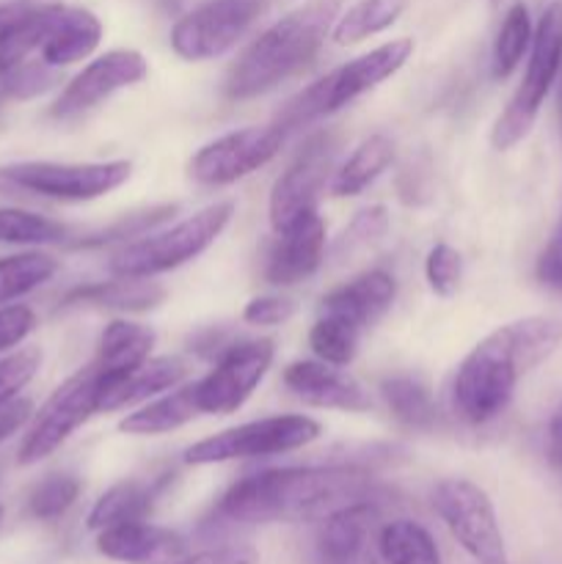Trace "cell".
Instances as JSON below:
<instances>
[{"label": "cell", "mask_w": 562, "mask_h": 564, "mask_svg": "<svg viewBox=\"0 0 562 564\" xmlns=\"http://www.w3.org/2000/svg\"><path fill=\"white\" fill-rule=\"evenodd\" d=\"M562 347V319L523 317L501 325L472 347L452 378V411L483 427L510 408L523 375Z\"/></svg>", "instance_id": "obj_1"}, {"label": "cell", "mask_w": 562, "mask_h": 564, "mask_svg": "<svg viewBox=\"0 0 562 564\" xmlns=\"http://www.w3.org/2000/svg\"><path fill=\"white\" fill-rule=\"evenodd\" d=\"M375 501V482L356 466L270 468L231 485L218 518L231 523L325 521L345 507Z\"/></svg>", "instance_id": "obj_2"}, {"label": "cell", "mask_w": 562, "mask_h": 564, "mask_svg": "<svg viewBox=\"0 0 562 564\" xmlns=\"http://www.w3.org/2000/svg\"><path fill=\"white\" fill-rule=\"evenodd\" d=\"M339 11L342 0H309L306 6L273 22L231 64L224 80L226 97L237 102L262 97L306 69L331 36Z\"/></svg>", "instance_id": "obj_3"}, {"label": "cell", "mask_w": 562, "mask_h": 564, "mask_svg": "<svg viewBox=\"0 0 562 564\" xmlns=\"http://www.w3.org/2000/svg\"><path fill=\"white\" fill-rule=\"evenodd\" d=\"M397 297V284L386 270H367L345 281L320 301L317 319L309 330L314 356L334 367H347L358 356L361 336L383 319Z\"/></svg>", "instance_id": "obj_4"}, {"label": "cell", "mask_w": 562, "mask_h": 564, "mask_svg": "<svg viewBox=\"0 0 562 564\" xmlns=\"http://www.w3.org/2000/svg\"><path fill=\"white\" fill-rule=\"evenodd\" d=\"M411 55L413 39H391V42L380 44V47L347 61L339 69L328 72V75L320 77L317 83L303 88L298 97H292L290 102L284 105V110H281L275 121L290 132L295 130V127L309 124V121L336 113V110H342L345 105L356 102L358 97H364L367 91L378 88L380 83H386L389 77H395L397 72L408 64Z\"/></svg>", "instance_id": "obj_5"}, {"label": "cell", "mask_w": 562, "mask_h": 564, "mask_svg": "<svg viewBox=\"0 0 562 564\" xmlns=\"http://www.w3.org/2000/svg\"><path fill=\"white\" fill-rule=\"evenodd\" d=\"M527 72H523L521 83H518L516 94L510 97L507 108L501 110L496 119L494 130H490V143L496 152H510L516 149L523 138L532 132L534 121H538L540 108H543L545 97L554 88L556 77L562 69V3L545 6L540 14L538 25L532 33V47H529Z\"/></svg>", "instance_id": "obj_6"}, {"label": "cell", "mask_w": 562, "mask_h": 564, "mask_svg": "<svg viewBox=\"0 0 562 564\" xmlns=\"http://www.w3.org/2000/svg\"><path fill=\"white\" fill-rule=\"evenodd\" d=\"M235 215L231 202H215L198 209L191 218L180 220L171 229L158 235H143L141 240L130 242L110 259V273L130 275V279H154L160 273L182 268L191 259L202 257L229 226Z\"/></svg>", "instance_id": "obj_7"}, {"label": "cell", "mask_w": 562, "mask_h": 564, "mask_svg": "<svg viewBox=\"0 0 562 564\" xmlns=\"http://www.w3.org/2000/svg\"><path fill=\"white\" fill-rule=\"evenodd\" d=\"M323 427L309 416H268L257 422L237 424L218 435L187 446V466H215V463L253 460V457H273L295 452L320 438Z\"/></svg>", "instance_id": "obj_8"}, {"label": "cell", "mask_w": 562, "mask_h": 564, "mask_svg": "<svg viewBox=\"0 0 562 564\" xmlns=\"http://www.w3.org/2000/svg\"><path fill=\"white\" fill-rule=\"evenodd\" d=\"M99 402H102V378L97 367L88 364L86 369L64 380L39 408V413H33L31 427L17 452V463L33 466L61 449L72 433H77L94 413H99Z\"/></svg>", "instance_id": "obj_9"}, {"label": "cell", "mask_w": 562, "mask_h": 564, "mask_svg": "<svg viewBox=\"0 0 562 564\" xmlns=\"http://www.w3.org/2000/svg\"><path fill=\"white\" fill-rule=\"evenodd\" d=\"M433 510L474 564H510L490 496L468 479H444L433 490Z\"/></svg>", "instance_id": "obj_10"}, {"label": "cell", "mask_w": 562, "mask_h": 564, "mask_svg": "<svg viewBox=\"0 0 562 564\" xmlns=\"http://www.w3.org/2000/svg\"><path fill=\"white\" fill-rule=\"evenodd\" d=\"M6 182L36 196L55 202H94L132 176L130 160H108V163H50V160H28L11 163L0 171Z\"/></svg>", "instance_id": "obj_11"}, {"label": "cell", "mask_w": 562, "mask_h": 564, "mask_svg": "<svg viewBox=\"0 0 562 564\" xmlns=\"http://www.w3.org/2000/svg\"><path fill=\"white\" fill-rule=\"evenodd\" d=\"M275 347L270 339H251L229 345L215 367L193 383V400L198 413L209 416H229L240 411L248 397L257 391L273 364Z\"/></svg>", "instance_id": "obj_12"}, {"label": "cell", "mask_w": 562, "mask_h": 564, "mask_svg": "<svg viewBox=\"0 0 562 564\" xmlns=\"http://www.w3.org/2000/svg\"><path fill=\"white\" fill-rule=\"evenodd\" d=\"M287 141V130L273 121L264 127H242L204 143L191 160V176L202 185L224 187L264 169Z\"/></svg>", "instance_id": "obj_13"}, {"label": "cell", "mask_w": 562, "mask_h": 564, "mask_svg": "<svg viewBox=\"0 0 562 564\" xmlns=\"http://www.w3.org/2000/svg\"><path fill=\"white\" fill-rule=\"evenodd\" d=\"M262 11V0H207L171 28V50L185 61H213L229 53Z\"/></svg>", "instance_id": "obj_14"}, {"label": "cell", "mask_w": 562, "mask_h": 564, "mask_svg": "<svg viewBox=\"0 0 562 564\" xmlns=\"http://www.w3.org/2000/svg\"><path fill=\"white\" fill-rule=\"evenodd\" d=\"M334 154L336 143L331 132H314L298 149L292 163L281 171L279 180L273 182V191H270L268 215L273 231H281L301 215L317 209L320 193L325 191V180H328V171L334 165Z\"/></svg>", "instance_id": "obj_15"}, {"label": "cell", "mask_w": 562, "mask_h": 564, "mask_svg": "<svg viewBox=\"0 0 562 564\" xmlns=\"http://www.w3.org/2000/svg\"><path fill=\"white\" fill-rule=\"evenodd\" d=\"M149 75V64L138 50H110L91 64L83 66L64 86L50 113L55 119H72L97 108L102 99L114 97L121 88H130Z\"/></svg>", "instance_id": "obj_16"}, {"label": "cell", "mask_w": 562, "mask_h": 564, "mask_svg": "<svg viewBox=\"0 0 562 564\" xmlns=\"http://www.w3.org/2000/svg\"><path fill=\"white\" fill-rule=\"evenodd\" d=\"M325 259V224L320 213L301 215L275 231V240L264 262V279L273 286H292L312 279Z\"/></svg>", "instance_id": "obj_17"}, {"label": "cell", "mask_w": 562, "mask_h": 564, "mask_svg": "<svg viewBox=\"0 0 562 564\" xmlns=\"http://www.w3.org/2000/svg\"><path fill=\"white\" fill-rule=\"evenodd\" d=\"M284 386L303 405L323 411L364 413L372 408L367 389L347 369L325 361H295L284 369Z\"/></svg>", "instance_id": "obj_18"}, {"label": "cell", "mask_w": 562, "mask_h": 564, "mask_svg": "<svg viewBox=\"0 0 562 564\" xmlns=\"http://www.w3.org/2000/svg\"><path fill=\"white\" fill-rule=\"evenodd\" d=\"M97 551L121 564H180L187 556L185 540L147 521L121 523L97 532Z\"/></svg>", "instance_id": "obj_19"}, {"label": "cell", "mask_w": 562, "mask_h": 564, "mask_svg": "<svg viewBox=\"0 0 562 564\" xmlns=\"http://www.w3.org/2000/svg\"><path fill=\"white\" fill-rule=\"evenodd\" d=\"M154 339L158 336H154L152 328L141 323H130V319H114V323L105 325L102 336H99L97 356L91 361L97 367L99 378H102V394L152 358Z\"/></svg>", "instance_id": "obj_20"}, {"label": "cell", "mask_w": 562, "mask_h": 564, "mask_svg": "<svg viewBox=\"0 0 562 564\" xmlns=\"http://www.w3.org/2000/svg\"><path fill=\"white\" fill-rule=\"evenodd\" d=\"M55 11L58 3H36V0L0 3V77L28 61L33 50L42 47Z\"/></svg>", "instance_id": "obj_21"}, {"label": "cell", "mask_w": 562, "mask_h": 564, "mask_svg": "<svg viewBox=\"0 0 562 564\" xmlns=\"http://www.w3.org/2000/svg\"><path fill=\"white\" fill-rule=\"evenodd\" d=\"M99 42H102V22L97 20V14L80 9V6L58 3L39 55L47 66L61 69V66H72L88 58L99 47Z\"/></svg>", "instance_id": "obj_22"}, {"label": "cell", "mask_w": 562, "mask_h": 564, "mask_svg": "<svg viewBox=\"0 0 562 564\" xmlns=\"http://www.w3.org/2000/svg\"><path fill=\"white\" fill-rule=\"evenodd\" d=\"M375 521H378L375 501L345 507L320 521L323 527L317 534V551L323 564H361Z\"/></svg>", "instance_id": "obj_23"}, {"label": "cell", "mask_w": 562, "mask_h": 564, "mask_svg": "<svg viewBox=\"0 0 562 564\" xmlns=\"http://www.w3.org/2000/svg\"><path fill=\"white\" fill-rule=\"evenodd\" d=\"M165 290L158 281L116 275L114 281L77 286L61 301V308H110V312H149L163 303Z\"/></svg>", "instance_id": "obj_24"}, {"label": "cell", "mask_w": 562, "mask_h": 564, "mask_svg": "<svg viewBox=\"0 0 562 564\" xmlns=\"http://www.w3.org/2000/svg\"><path fill=\"white\" fill-rule=\"evenodd\" d=\"M187 378V364L176 356H163V358H149L143 367H138L136 372L127 375L125 380L108 389L99 402V411H119V408H132L141 405V402L152 400V397L165 394V391L182 386V380Z\"/></svg>", "instance_id": "obj_25"}, {"label": "cell", "mask_w": 562, "mask_h": 564, "mask_svg": "<svg viewBox=\"0 0 562 564\" xmlns=\"http://www.w3.org/2000/svg\"><path fill=\"white\" fill-rule=\"evenodd\" d=\"M196 416L198 408L193 400V383H182L169 394L127 413L119 422V430L127 435H165L171 430H180L182 424L193 422Z\"/></svg>", "instance_id": "obj_26"}, {"label": "cell", "mask_w": 562, "mask_h": 564, "mask_svg": "<svg viewBox=\"0 0 562 564\" xmlns=\"http://www.w3.org/2000/svg\"><path fill=\"white\" fill-rule=\"evenodd\" d=\"M158 494L160 485L136 482V479L114 485V488L105 490V494L94 501L91 512H88L86 518V527L91 529V532H102V529L121 527V523L147 521Z\"/></svg>", "instance_id": "obj_27"}, {"label": "cell", "mask_w": 562, "mask_h": 564, "mask_svg": "<svg viewBox=\"0 0 562 564\" xmlns=\"http://www.w3.org/2000/svg\"><path fill=\"white\" fill-rule=\"evenodd\" d=\"M395 160V143L386 135H369L356 147V152L336 169L331 180V193L336 198H350L367 191Z\"/></svg>", "instance_id": "obj_28"}, {"label": "cell", "mask_w": 562, "mask_h": 564, "mask_svg": "<svg viewBox=\"0 0 562 564\" xmlns=\"http://www.w3.org/2000/svg\"><path fill=\"white\" fill-rule=\"evenodd\" d=\"M378 554L383 564H441L433 534L408 518L378 529Z\"/></svg>", "instance_id": "obj_29"}, {"label": "cell", "mask_w": 562, "mask_h": 564, "mask_svg": "<svg viewBox=\"0 0 562 564\" xmlns=\"http://www.w3.org/2000/svg\"><path fill=\"white\" fill-rule=\"evenodd\" d=\"M406 6L408 0H358L345 14L336 17L334 28H331V39L339 47H347V44H358L369 36H378V33H383L386 28L400 20Z\"/></svg>", "instance_id": "obj_30"}, {"label": "cell", "mask_w": 562, "mask_h": 564, "mask_svg": "<svg viewBox=\"0 0 562 564\" xmlns=\"http://www.w3.org/2000/svg\"><path fill=\"white\" fill-rule=\"evenodd\" d=\"M380 394L391 416L406 427L430 430L435 424L433 394L417 375H391L380 383Z\"/></svg>", "instance_id": "obj_31"}, {"label": "cell", "mask_w": 562, "mask_h": 564, "mask_svg": "<svg viewBox=\"0 0 562 564\" xmlns=\"http://www.w3.org/2000/svg\"><path fill=\"white\" fill-rule=\"evenodd\" d=\"M532 33L534 25L527 6L512 3L494 39V53H490V75H494V80H507L518 69L523 55L532 47Z\"/></svg>", "instance_id": "obj_32"}, {"label": "cell", "mask_w": 562, "mask_h": 564, "mask_svg": "<svg viewBox=\"0 0 562 564\" xmlns=\"http://www.w3.org/2000/svg\"><path fill=\"white\" fill-rule=\"evenodd\" d=\"M58 273V259L42 251L14 253L0 259V306H9L17 297L39 290L44 281Z\"/></svg>", "instance_id": "obj_33"}, {"label": "cell", "mask_w": 562, "mask_h": 564, "mask_svg": "<svg viewBox=\"0 0 562 564\" xmlns=\"http://www.w3.org/2000/svg\"><path fill=\"white\" fill-rule=\"evenodd\" d=\"M66 235H69V229L61 220L47 218V215L14 207L0 209V242H9V246H47V242H61Z\"/></svg>", "instance_id": "obj_34"}, {"label": "cell", "mask_w": 562, "mask_h": 564, "mask_svg": "<svg viewBox=\"0 0 562 564\" xmlns=\"http://www.w3.org/2000/svg\"><path fill=\"white\" fill-rule=\"evenodd\" d=\"M80 496V479L72 474H53L44 477L28 496V512L39 521H55L64 516Z\"/></svg>", "instance_id": "obj_35"}, {"label": "cell", "mask_w": 562, "mask_h": 564, "mask_svg": "<svg viewBox=\"0 0 562 564\" xmlns=\"http://www.w3.org/2000/svg\"><path fill=\"white\" fill-rule=\"evenodd\" d=\"M424 279H428L430 290L439 297H452L461 290L463 281V257L446 242L430 248L428 259H424Z\"/></svg>", "instance_id": "obj_36"}, {"label": "cell", "mask_w": 562, "mask_h": 564, "mask_svg": "<svg viewBox=\"0 0 562 564\" xmlns=\"http://www.w3.org/2000/svg\"><path fill=\"white\" fill-rule=\"evenodd\" d=\"M42 367V350L39 347H25L11 356L0 358V405L20 397V391L36 378Z\"/></svg>", "instance_id": "obj_37"}, {"label": "cell", "mask_w": 562, "mask_h": 564, "mask_svg": "<svg viewBox=\"0 0 562 564\" xmlns=\"http://www.w3.org/2000/svg\"><path fill=\"white\" fill-rule=\"evenodd\" d=\"M386 229H389V215H386L383 207L361 209V213L350 220V226L345 229L336 251H345V248L347 251H353V248L369 246V242L380 240V237L386 235Z\"/></svg>", "instance_id": "obj_38"}, {"label": "cell", "mask_w": 562, "mask_h": 564, "mask_svg": "<svg viewBox=\"0 0 562 564\" xmlns=\"http://www.w3.org/2000/svg\"><path fill=\"white\" fill-rule=\"evenodd\" d=\"M174 213V207H158L152 209V213H143V215H132L130 220H119L116 226H110V229L99 231L94 240H80L77 246H105V242H114V240H127V237H143V231L152 229L154 224H160L163 218H169V215Z\"/></svg>", "instance_id": "obj_39"}, {"label": "cell", "mask_w": 562, "mask_h": 564, "mask_svg": "<svg viewBox=\"0 0 562 564\" xmlns=\"http://www.w3.org/2000/svg\"><path fill=\"white\" fill-rule=\"evenodd\" d=\"M36 328V314L28 306H0V356L25 341Z\"/></svg>", "instance_id": "obj_40"}, {"label": "cell", "mask_w": 562, "mask_h": 564, "mask_svg": "<svg viewBox=\"0 0 562 564\" xmlns=\"http://www.w3.org/2000/svg\"><path fill=\"white\" fill-rule=\"evenodd\" d=\"M292 314H295V303L275 295L253 297V301H248L246 308H242V319H246L248 325H281L287 323Z\"/></svg>", "instance_id": "obj_41"}, {"label": "cell", "mask_w": 562, "mask_h": 564, "mask_svg": "<svg viewBox=\"0 0 562 564\" xmlns=\"http://www.w3.org/2000/svg\"><path fill=\"white\" fill-rule=\"evenodd\" d=\"M534 273H538L540 284L562 292V215H560V224H556L554 235H551L549 246H545L543 253H540Z\"/></svg>", "instance_id": "obj_42"}, {"label": "cell", "mask_w": 562, "mask_h": 564, "mask_svg": "<svg viewBox=\"0 0 562 564\" xmlns=\"http://www.w3.org/2000/svg\"><path fill=\"white\" fill-rule=\"evenodd\" d=\"M259 554L257 549L246 543H231L218 545V549L202 551V554H187L180 564H257Z\"/></svg>", "instance_id": "obj_43"}, {"label": "cell", "mask_w": 562, "mask_h": 564, "mask_svg": "<svg viewBox=\"0 0 562 564\" xmlns=\"http://www.w3.org/2000/svg\"><path fill=\"white\" fill-rule=\"evenodd\" d=\"M28 419H33L31 400H22V397H17V400L3 402V405H0V444H3L6 438H11L17 430L25 427Z\"/></svg>", "instance_id": "obj_44"}, {"label": "cell", "mask_w": 562, "mask_h": 564, "mask_svg": "<svg viewBox=\"0 0 562 564\" xmlns=\"http://www.w3.org/2000/svg\"><path fill=\"white\" fill-rule=\"evenodd\" d=\"M549 444H551V455L562 463V402L556 405V411L551 413L549 419Z\"/></svg>", "instance_id": "obj_45"}, {"label": "cell", "mask_w": 562, "mask_h": 564, "mask_svg": "<svg viewBox=\"0 0 562 564\" xmlns=\"http://www.w3.org/2000/svg\"><path fill=\"white\" fill-rule=\"evenodd\" d=\"M556 83H560V94H556V110H560V124H562V69H560V77H556Z\"/></svg>", "instance_id": "obj_46"}, {"label": "cell", "mask_w": 562, "mask_h": 564, "mask_svg": "<svg viewBox=\"0 0 562 564\" xmlns=\"http://www.w3.org/2000/svg\"><path fill=\"white\" fill-rule=\"evenodd\" d=\"M505 3V0H490V6H501Z\"/></svg>", "instance_id": "obj_47"}, {"label": "cell", "mask_w": 562, "mask_h": 564, "mask_svg": "<svg viewBox=\"0 0 562 564\" xmlns=\"http://www.w3.org/2000/svg\"><path fill=\"white\" fill-rule=\"evenodd\" d=\"M0 518H3V510H0Z\"/></svg>", "instance_id": "obj_48"}]
</instances>
